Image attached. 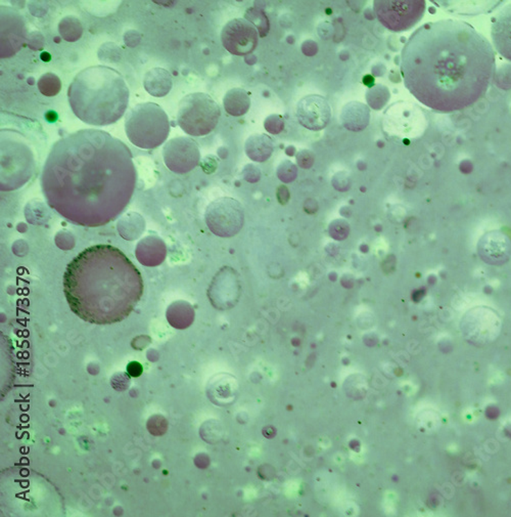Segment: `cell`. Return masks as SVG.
<instances>
[{
  "label": "cell",
  "instance_id": "obj_2",
  "mask_svg": "<svg viewBox=\"0 0 511 517\" xmlns=\"http://www.w3.org/2000/svg\"><path fill=\"white\" fill-rule=\"evenodd\" d=\"M496 70L489 40L468 23H426L409 38L401 55L405 86L425 107L461 111L480 101Z\"/></svg>",
  "mask_w": 511,
  "mask_h": 517
},
{
  "label": "cell",
  "instance_id": "obj_22",
  "mask_svg": "<svg viewBox=\"0 0 511 517\" xmlns=\"http://www.w3.org/2000/svg\"><path fill=\"white\" fill-rule=\"evenodd\" d=\"M142 371H143L142 366L141 364L137 363V362H132V363H130L127 366V373H128L129 376L131 377L141 376Z\"/></svg>",
  "mask_w": 511,
  "mask_h": 517
},
{
  "label": "cell",
  "instance_id": "obj_1",
  "mask_svg": "<svg viewBox=\"0 0 511 517\" xmlns=\"http://www.w3.org/2000/svg\"><path fill=\"white\" fill-rule=\"evenodd\" d=\"M137 171L129 148L99 129L57 141L44 164L48 205L72 224L97 228L116 220L130 202Z\"/></svg>",
  "mask_w": 511,
  "mask_h": 517
},
{
  "label": "cell",
  "instance_id": "obj_5",
  "mask_svg": "<svg viewBox=\"0 0 511 517\" xmlns=\"http://www.w3.org/2000/svg\"><path fill=\"white\" fill-rule=\"evenodd\" d=\"M125 131L129 141L137 147L154 149L166 141L170 133V121L162 107L148 101L129 110Z\"/></svg>",
  "mask_w": 511,
  "mask_h": 517
},
{
  "label": "cell",
  "instance_id": "obj_16",
  "mask_svg": "<svg viewBox=\"0 0 511 517\" xmlns=\"http://www.w3.org/2000/svg\"><path fill=\"white\" fill-rule=\"evenodd\" d=\"M328 231H330V237L336 239V240H345L349 236L350 226L345 220H337L330 224Z\"/></svg>",
  "mask_w": 511,
  "mask_h": 517
},
{
  "label": "cell",
  "instance_id": "obj_18",
  "mask_svg": "<svg viewBox=\"0 0 511 517\" xmlns=\"http://www.w3.org/2000/svg\"><path fill=\"white\" fill-rule=\"evenodd\" d=\"M385 92H388L387 88L383 86H377L373 88H370L368 92V95H368L366 99H368L370 107L377 110L381 109L385 105V101L379 99V95H385Z\"/></svg>",
  "mask_w": 511,
  "mask_h": 517
},
{
  "label": "cell",
  "instance_id": "obj_6",
  "mask_svg": "<svg viewBox=\"0 0 511 517\" xmlns=\"http://www.w3.org/2000/svg\"><path fill=\"white\" fill-rule=\"evenodd\" d=\"M220 117L219 105L207 93H190L180 101L178 107V125L192 137L209 135L217 126Z\"/></svg>",
  "mask_w": 511,
  "mask_h": 517
},
{
  "label": "cell",
  "instance_id": "obj_4",
  "mask_svg": "<svg viewBox=\"0 0 511 517\" xmlns=\"http://www.w3.org/2000/svg\"><path fill=\"white\" fill-rule=\"evenodd\" d=\"M68 99L79 119L103 126L122 117L128 106L129 90L116 70L94 66L76 75L68 90Z\"/></svg>",
  "mask_w": 511,
  "mask_h": 517
},
{
  "label": "cell",
  "instance_id": "obj_11",
  "mask_svg": "<svg viewBox=\"0 0 511 517\" xmlns=\"http://www.w3.org/2000/svg\"><path fill=\"white\" fill-rule=\"evenodd\" d=\"M491 34L496 50L511 61V3L496 14Z\"/></svg>",
  "mask_w": 511,
  "mask_h": 517
},
{
  "label": "cell",
  "instance_id": "obj_19",
  "mask_svg": "<svg viewBox=\"0 0 511 517\" xmlns=\"http://www.w3.org/2000/svg\"><path fill=\"white\" fill-rule=\"evenodd\" d=\"M265 128L273 135L281 133L283 129L284 122L283 118L279 115L269 116L266 120H265Z\"/></svg>",
  "mask_w": 511,
  "mask_h": 517
},
{
  "label": "cell",
  "instance_id": "obj_17",
  "mask_svg": "<svg viewBox=\"0 0 511 517\" xmlns=\"http://www.w3.org/2000/svg\"><path fill=\"white\" fill-rule=\"evenodd\" d=\"M297 175H298V169H297L296 165L290 162V161H283L279 165L277 175H279V179L281 182H283V183H290V182L294 181Z\"/></svg>",
  "mask_w": 511,
  "mask_h": 517
},
{
  "label": "cell",
  "instance_id": "obj_10",
  "mask_svg": "<svg viewBox=\"0 0 511 517\" xmlns=\"http://www.w3.org/2000/svg\"><path fill=\"white\" fill-rule=\"evenodd\" d=\"M296 111L299 123L313 131L325 128L332 117L330 104L321 95H310L303 97L297 105Z\"/></svg>",
  "mask_w": 511,
  "mask_h": 517
},
{
  "label": "cell",
  "instance_id": "obj_20",
  "mask_svg": "<svg viewBox=\"0 0 511 517\" xmlns=\"http://www.w3.org/2000/svg\"><path fill=\"white\" fill-rule=\"evenodd\" d=\"M297 161H298L299 166L304 169H309L313 166L315 158H314L312 152L308 151V150H303L297 155Z\"/></svg>",
  "mask_w": 511,
  "mask_h": 517
},
{
  "label": "cell",
  "instance_id": "obj_9",
  "mask_svg": "<svg viewBox=\"0 0 511 517\" xmlns=\"http://www.w3.org/2000/svg\"><path fill=\"white\" fill-rule=\"evenodd\" d=\"M222 44L234 56H247L256 50L259 42L258 30L246 19L229 21L221 32Z\"/></svg>",
  "mask_w": 511,
  "mask_h": 517
},
{
  "label": "cell",
  "instance_id": "obj_8",
  "mask_svg": "<svg viewBox=\"0 0 511 517\" xmlns=\"http://www.w3.org/2000/svg\"><path fill=\"white\" fill-rule=\"evenodd\" d=\"M207 222L218 236H235L245 222L243 207L234 199H219L208 208Z\"/></svg>",
  "mask_w": 511,
  "mask_h": 517
},
{
  "label": "cell",
  "instance_id": "obj_23",
  "mask_svg": "<svg viewBox=\"0 0 511 517\" xmlns=\"http://www.w3.org/2000/svg\"><path fill=\"white\" fill-rule=\"evenodd\" d=\"M290 199V193H288V188L286 186H281L279 190V200L281 204H285Z\"/></svg>",
  "mask_w": 511,
  "mask_h": 517
},
{
  "label": "cell",
  "instance_id": "obj_7",
  "mask_svg": "<svg viewBox=\"0 0 511 517\" xmlns=\"http://www.w3.org/2000/svg\"><path fill=\"white\" fill-rule=\"evenodd\" d=\"M374 12L379 22L394 32L407 31L413 28L423 19L425 2L419 1H374Z\"/></svg>",
  "mask_w": 511,
  "mask_h": 517
},
{
  "label": "cell",
  "instance_id": "obj_14",
  "mask_svg": "<svg viewBox=\"0 0 511 517\" xmlns=\"http://www.w3.org/2000/svg\"><path fill=\"white\" fill-rule=\"evenodd\" d=\"M354 119H358V121L363 125L365 128L366 125L368 124V120H370V111L365 106L362 105L361 103H357V107H356L355 114V103H350L345 105L343 109V113H341V121L347 129L351 130L352 125H353Z\"/></svg>",
  "mask_w": 511,
  "mask_h": 517
},
{
  "label": "cell",
  "instance_id": "obj_21",
  "mask_svg": "<svg viewBox=\"0 0 511 517\" xmlns=\"http://www.w3.org/2000/svg\"><path fill=\"white\" fill-rule=\"evenodd\" d=\"M243 175H245V179L248 182H250V183H257V182L260 181L261 173L258 167H256L255 165L250 164L246 167Z\"/></svg>",
  "mask_w": 511,
  "mask_h": 517
},
{
  "label": "cell",
  "instance_id": "obj_13",
  "mask_svg": "<svg viewBox=\"0 0 511 517\" xmlns=\"http://www.w3.org/2000/svg\"><path fill=\"white\" fill-rule=\"evenodd\" d=\"M226 112L232 116H243L251 107L249 95L241 88H234L226 93L223 99Z\"/></svg>",
  "mask_w": 511,
  "mask_h": 517
},
{
  "label": "cell",
  "instance_id": "obj_15",
  "mask_svg": "<svg viewBox=\"0 0 511 517\" xmlns=\"http://www.w3.org/2000/svg\"><path fill=\"white\" fill-rule=\"evenodd\" d=\"M61 88V80L54 74H44L38 81V88L46 97H54L59 92Z\"/></svg>",
  "mask_w": 511,
  "mask_h": 517
},
{
  "label": "cell",
  "instance_id": "obj_12",
  "mask_svg": "<svg viewBox=\"0 0 511 517\" xmlns=\"http://www.w3.org/2000/svg\"><path fill=\"white\" fill-rule=\"evenodd\" d=\"M248 157L255 162H265L270 158L273 152V143L266 135H253L246 143Z\"/></svg>",
  "mask_w": 511,
  "mask_h": 517
},
{
  "label": "cell",
  "instance_id": "obj_3",
  "mask_svg": "<svg viewBox=\"0 0 511 517\" xmlns=\"http://www.w3.org/2000/svg\"><path fill=\"white\" fill-rule=\"evenodd\" d=\"M63 289L71 311L94 325L126 319L143 295L141 273L128 256L109 244L90 246L66 269Z\"/></svg>",
  "mask_w": 511,
  "mask_h": 517
}]
</instances>
